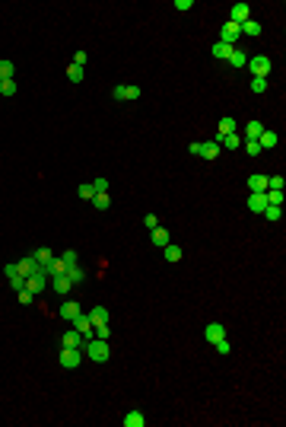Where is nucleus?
<instances>
[{"label":"nucleus","instance_id":"1","mask_svg":"<svg viewBox=\"0 0 286 427\" xmlns=\"http://www.w3.org/2000/svg\"><path fill=\"white\" fill-rule=\"evenodd\" d=\"M86 357L95 360V363H105L108 357H111L108 341H102V338H89V341H86Z\"/></svg>","mask_w":286,"mask_h":427},{"label":"nucleus","instance_id":"2","mask_svg":"<svg viewBox=\"0 0 286 427\" xmlns=\"http://www.w3.org/2000/svg\"><path fill=\"white\" fill-rule=\"evenodd\" d=\"M248 67H251V77H264L267 80V74H271V58L267 55H255V58H248Z\"/></svg>","mask_w":286,"mask_h":427},{"label":"nucleus","instance_id":"3","mask_svg":"<svg viewBox=\"0 0 286 427\" xmlns=\"http://www.w3.org/2000/svg\"><path fill=\"white\" fill-rule=\"evenodd\" d=\"M111 96H115L118 102H134V99H140V96H143V90H140V86L121 83V86H115V90H111Z\"/></svg>","mask_w":286,"mask_h":427},{"label":"nucleus","instance_id":"4","mask_svg":"<svg viewBox=\"0 0 286 427\" xmlns=\"http://www.w3.org/2000/svg\"><path fill=\"white\" fill-rule=\"evenodd\" d=\"M80 360H83L80 347H60V367H64V370H76V367H80Z\"/></svg>","mask_w":286,"mask_h":427},{"label":"nucleus","instance_id":"5","mask_svg":"<svg viewBox=\"0 0 286 427\" xmlns=\"http://www.w3.org/2000/svg\"><path fill=\"white\" fill-rule=\"evenodd\" d=\"M239 36H242V29H239L236 23H226V26L220 29V42H223V45H229V48H236Z\"/></svg>","mask_w":286,"mask_h":427},{"label":"nucleus","instance_id":"6","mask_svg":"<svg viewBox=\"0 0 286 427\" xmlns=\"http://www.w3.org/2000/svg\"><path fill=\"white\" fill-rule=\"evenodd\" d=\"M204 338H207L210 344H216L220 338H226V325H223V322H210V325L204 328Z\"/></svg>","mask_w":286,"mask_h":427},{"label":"nucleus","instance_id":"7","mask_svg":"<svg viewBox=\"0 0 286 427\" xmlns=\"http://www.w3.org/2000/svg\"><path fill=\"white\" fill-rule=\"evenodd\" d=\"M245 20H251V7L248 4H236V7H232V13H229V23L242 26Z\"/></svg>","mask_w":286,"mask_h":427},{"label":"nucleus","instance_id":"8","mask_svg":"<svg viewBox=\"0 0 286 427\" xmlns=\"http://www.w3.org/2000/svg\"><path fill=\"white\" fill-rule=\"evenodd\" d=\"M51 290H54V293H70L73 290L70 277H67V274H51Z\"/></svg>","mask_w":286,"mask_h":427},{"label":"nucleus","instance_id":"9","mask_svg":"<svg viewBox=\"0 0 286 427\" xmlns=\"http://www.w3.org/2000/svg\"><path fill=\"white\" fill-rule=\"evenodd\" d=\"M248 188H251V195H264V191H267V176H264V172L248 176Z\"/></svg>","mask_w":286,"mask_h":427},{"label":"nucleus","instance_id":"10","mask_svg":"<svg viewBox=\"0 0 286 427\" xmlns=\"http://www.w3.org/2000/svg\"><path fill=\"white\" fill-rule=\"evenodd\" d=\"M220 150H223V147L216 144V141H204V144H201V150H197V156H204V160H210V163H213L216 156H220Z\"/></svg>","mask_w":286,"mask_h":427},{"label":"nucleus","instance_id":"11","mask_svg":"<svg viewBox=\"0 0 286 427\" xmlns=\"http://www.w3.org/2000/svg\"><path fill=\"white\" fill-rule=\"evenodd\" d=\"M73 322H76V332H80V335L86 338V341H89V338H92V319H89V316H83V312H80V316H76Z\"/></svg>","mask_w":286,"mask_h":427},{"label":"nucleus","instance_id":"12","mask_svg":"<svg viewBox=\"0 0 286 427\" xmlns=\"http://www.w3.org/2000/svg\"><path fill=\"white\" fill-rule=\"evenodd\" d=\"M35 268H38V261H35V258H32V255H25L22 261H16V271H19L22 277H29L32 271H35Z\"/></svg>","mask_w":286,"mask_h":427},{"label":"nucleus","instance_id":"13","mask_svg":"<svg viewBox=\"0 0 286 427\" xmlns=\"http://www.w3.org/2000/svg\"><path fill=\"white\" fill-rule=\"evenodd\" d=\"M264 131H267V128L255 118V121H248V125H245V137H248V141H258V137H261Z\"/></svg>","mask_w":286,"mask_h":427},{"label":"nucleus","instance_id":"14","mask_svg":"<svg viewBox=\"0 0 286 427\" xmlns=\"http://www.w3.org/2000/svg\"><path fill=\"white\" fill-rule=\"evenodd\" d=\"M92 207H95V211H108V207H111L108 191H95V195H92Z\"/></svg>","mask_w":286,"mask_h":427},{"label":"nucleus","instance_id":"15","mask_svg":"<svg viewBox=\"0 0 286 427\" xmlns=\"http://www.w3.org/2000/svg\"><path fill=\"white\" fill-rule=\"evenodd\" d=\"M169 242H172V239H169V230L156 226V230H153V246H156V249H166Z\"/></svg>","mask_w":286,"mask_h":427},{"label":"nucleus","instance_id":"16","mask_svg":"<svg viewBox=\"0 0 286 427\" xmlns=\"http://www.w3.org/2000/svg\"><path fill=\"white\" fill-rule=\"evenodd\" d=\"M76 316H80V303H73V300H67V303H64V306H60V319H70V322H73Z\"/></svg>","mask_w":286,"mask_h":427},{"label":"nucleus","instance_id":"17","mask_svg":"<svg viewBox=\"0 0 286 427\" xmlns=\"http://www.w3.org/2000/svg\"><path fill=\"white\" fill-rule=\"evenodd\" d=\"M277 141H280V134H274V131H264L261 137H258V144H261V150H274Z\"/></svg>","mask_w":286,"mask_h":427},{"label":"nucleus","instance_id":"18","mask_svg":"<svg viewBox=\"0 0 286 427\" xmlns=\"http://www.w3.org/2000/svg\"><path fill=\"white\" fill-rule=\"evenodd\" d=\"M143 424H146V417H143V411H137V408L124 414V427H143Z\"/></svg>","mask_w":286,"mask_h":427},{"label":"nucleus","instance_id":"19","mask_svg":"<svg viewBox=\"0 0 286 427\" xmlns=\"http://www.w3.org/2000/svg\"><path fill=\"white\" fill-rule=\"evenodd\" d=\"M264 207H267V198L264 195H251L248 198V211L251 214H264Z\"/></svg>","mask_w":286,"mask_h":427},{"label":"nucleus","instance_id":"20","mask_svg":"<svg viewBox=\"0 0 286 427\" xmlns=\"http://www.w3.org/2000/svg\"><path fill=\"white\" fill-rule=\"evenodd\" d=\"M89 319H92V328H95V325H108V309H105V306H95V309L89 312Z\"/></svg>","mask_w":286,"mask_h":427},{"label":"nucleus","instance_id":"21","mask_svg":"<svg viewBox=\"0 0 286 427\" xmlns=\"http://www.w3.org/2000/svg\"><path fill=\"white\" fill-rule=\"evenodd\" d=\"M83 341H86V338H83L80 332H76V328H73V332H67L64 338H60V344H64V347H80Z\"/></svg>","mask_w":286,"mask_h":427},{"label":"nucleus","instance_id":"22","mask_svg":"<svg viewBox=\"0 0 286 427\" xmlns=\"http://www.w3.org/2000/svg\"><path fill=\"white\" fill-rule=\"evenodd\" d=\"M64 274L70 277V284H73V287L80 284V281H86V271H83L80 265H67V271H64Z\"/></svg>","mask_w":286,"mask_h":427},{"label":"nucleus","instance_id":"23","mask_svg":"<svg viewBox=\"0 0 286 427\" xmlns=\"http://www.w3.org/2000/svg\"><path fill=\"white\" fill-rule=\"evenodd\" d=\"M210 55H213L216 61H229V55H232V48H229V45H223V42H216V45L210 48Z\"/></svg>","mask_w":286,"mask_h":427},{"label":"nucleus","instance_id":"24","mask_svg":"<svg viewBox=\"0 0 286 427\" xmlns=\"http://www.w3.org/2000/svg\"><path fill=\"white\" fill-rule=\"evenodd\" d=\"M229 64H232V67H245V64H248V55H245L242 48H232V55H229Z\"/></svg>","mask_w":286,"mask_h":427},{"label":"nucleus","instance_id":"25","mask_svg":"<svg viewBox=\"0 0 286 427\" xmlns=\"http://www.w3.org/2000/svg\"><path fill=\"white\" fill-rule=\"evenodd\" d=\"M239 29H242V36H261V23H255V20H245Z\"/></svg>","mask_w":286,"mask_h":427},{"label":"nucleus","instance_id":"26","mask_svg":"<svg viewBox=\"0 0 286 427\" xmlns=\"http://www.w3.org/2000/svg\"><path fill=\"white\" fill-rule=\"evenodd\" d=\"M38 261V265H45V268H51V261H54V255H51V249H35V255H32Z\"/></svg>","mask_w":286,"mask_h":427},{"label":"nucleus","instance_id":"27","mask_svg":"<svg viewBox=\"0 0 286 427\" xmlns=\"http://www.w3.org/2000/svg\"><path fill=\"white\" fill-rule=\"evenodd\" d=\"M162 255H166V261H181L185 252H181V246H172V242H169V246L162 249Z\"/></svg>","mask_w":286,"mask_h":427},{"label":"nucleus","instance_id":"28","mask_svg":"<svg viewBox=\"0 0 286 427\" xmlns=\"http://www.w3.org/2000/svg\"><path fill=\"white\" fill-rule=\"evenodd\" d=\"M13 74H16L13 61H0V80H13Z\"/></svg>","mask_w":286,"mask_h":427},{"label":"nucleus","instance_id":"29","mask_svg":"<svg viewBox=\"0 0 286 427\" xmlns=\"http://www.w3.org/2000/svg\"><path fill=\"white\" fill-rule=\"evenodd\" d=\"M216 134H236V118H220V128Z\"/></svg>","mask_w":286,"mask_h":427},{"label":"nucleus","instance_id":"30","mask_svg":"<svg viewBox=\"0 0 286 427\" xmlns=\"http://www.w3.org/2000/svg\"><path fill=\"white\" fill-rule=\"evenodd\" d=\"M264 217H267V220H274V223H277V220L283 217V207H280V204H267V207H264Z\"/></svg>","mask_w":286,"mask_h":427},{"label":"nucleus","instance_id":"31","mask_svg":"<svg viewBox=\"0 0 286 427\" xmlns=\"http://www.w3.org/2000/svg\"><path fill=\"white\" fill-rule=\"evenodd\" d=\"M264 198H267V204H280V207H283V191L267 188V191H264Z\"/></svg>","mask_w":286,"mask_h":427},{"label":"nucleus","instance_id":"32","mask_svg":"<svg viewBox=\"0 0 286 427\" xmlns=\"http://www.w3.org/2000/svg\"><path fill=\"white\" fill-rule=\"evenodd\" d=\"M67 80H70V83H83V67L70 64V67H67Z\"/></svg>","mask_w":286,"mask_h":427},{"label":"nucleus","instance_id":"33","mask_svg":"<svg viewBox=\"0 0 286 427\" xmlns=\"http://www.w3.org/2000/svg\"><path fill=\"white\" fill-rule=\"evenodd\" d=\"M251 93H258V96L267 93V80L264 77H251Z\"/></svg>","mask_w":286,"mask_h":427},{"label":"nucleus","instance_id":"34","mask_svg":"<svg viewBox=\"0 0 286 427\" xmlns=\"http://www.w3.org/2000/svg\"><path fill=\"white\" fill-rule=\"evenodd\" d=\"M0 96H16V80H0Z\"/></svg>","mask_w":286,"mask_h":427},{"label":"nucleus","instance_id":"35","mask_svg":"<svg viewBox=\"0 0 286 427\" xmlns=\"http://www.w3.org/2000/svg\"><path fill=\"white\" fill-rule=\"evenodd\" d=\"M242 147H245V153H248V156H258V153H264V150H261V144H258V141H245Z\"/></svg>","mask_w":286,"mask_h":427},{"label":"nucleus","instance_id":"36","mask_svg":"<svg viewBox=\"0 0 286 427\" xmlns=\"http://www.w3.org/2000/svg\"><path fill=\"white\" fill-rule=\"evenodd\" d=\"M267 188H277V191H283V176H267Z\"/></svg>","mask_w":286,"mask_h":427},{"label":"nucleus","instance_id":"37","mask_svg":"<svg viewBox=\"0 0 286 427\" xmlns=\"http://www.w3.org/2000/svg\"><path fill=\"white\" fill-rule=\"evenodd\" d=\"M143 226H146V230H156V226H159V217H156V214H146V217H143Z\"/></svg>","mask_w":286,"mask_h":427},{"label":"nucleus","instance_id":"38","mask_svg":"<svg viewBox=\"0 0 286 427\" xmlns=\"http://www.w3.org/2000/svg\"><path fill=\"white\" fill-rule=\"evenodd\" d=\"M92 195H95L92 182H89V185H80V198H86V201H92Z\"/></svg>","mask_w":286,"mask_h":427},{"label":"nucleus","instance_id":"39","mask_svg":"<svg viewBox=\"0 0 286 427\" xmlns=\"http://www.w3.org/2000/svg\"><path fill=\"white\" fill-rule=\"evenodd\" d=\"M16 297H19V303H22V306H29V303H32V300H35V297H32V293H29V290H25V287H22V290H19V293H16Z\"/></svg>","mask_w":286,"mask_h":427},{"label":"nucleus","instance_id":"40","mask_svg":"<svg viewBox=\"0 0 286 427\" xmlns=\"http://www.w3.org/2000/svg\"><path fill=\"white\" fill-rule=\"evenodd\" d=\"M60 261H64V265H76V252H73V249H67L64 255H60Z\"/></svg>","mask_w":286,"mask_h":427},{"label":"nucleus","instance_id":"41","mask_svg":"<svg viewBox=\"0 0 286 427\" xmlns=\"http://www.w3.org/2000/svg\"><path fill=\"white\" fill-rule=\"evenodd\" d=\"M10 284H13V290H22V287H25V277H22V274H13Z\"/></svg>","mask_w":286,"mask_h":427},{"label":"nucleus","instance_id":"42","mask_svg":"<svg viewBox=\"0 0 286 427\" xmlns=\"http://www.w3.org/2000/svg\"><path fill=\"white\" fill-rule=\"evenodd\" d=\"M194 7V0H175V10H191Z\"/></svg>","mask_w":286,"mask_h":427},{"label":"nucleus","instance_id":"43","mask_svg":"<svg viewBox=\"0 0 286 427\" xmlns=\"http://www.w3.org/2000/svg\"><path fill=\"white\" fill-rule=\"evenodd\" d=\"M92 188H95V191H105V188H108V179H95Z\"/></svg>","mask_w":286,"mask_h":427},{"label":"nucleus","instance_id":"44","mask_svg":"<svg viewBox=\"0 0 286 427\" xmlns=\"http://www.w3.org/2000/svg\"><path fill=\"white\" fill-rule=\"evenodd\" d=\"M73 64H76V67L86 64V51H76V55H73Z\"/></svg>","mask_w":286,"mask_h":427}]
</instances>
